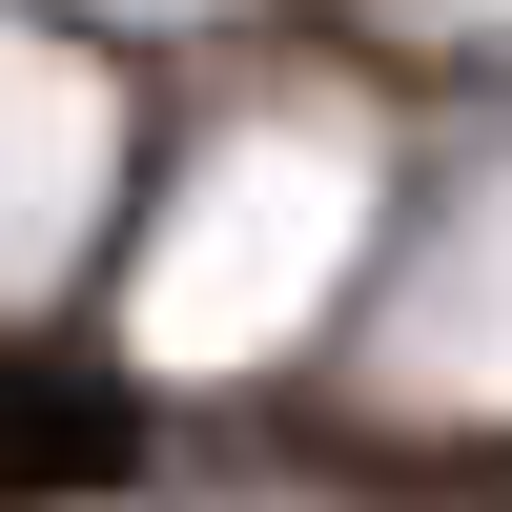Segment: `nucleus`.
Here are the masks:
<instances>
[{
  "label": "nucleus",
  "instance_id": "f257e3e1",
  "mask_svg": "<svg viewBox=\"0 0 512 512\" xmlns=\"http://www.w3.org/2000/svg\"><path fill=\"white\" fill-rule=\"evenodd\" d=\"M123 451H144V431H123V390H82V369H21V349H0V512H62V492H123Z\"/></svg>",
  "mask_w": 512,
  "mask_h": 512
}]
</instances>
